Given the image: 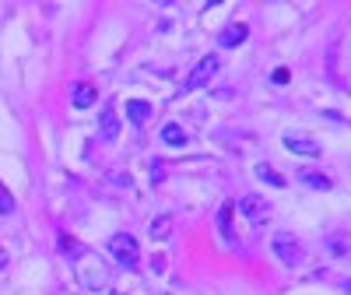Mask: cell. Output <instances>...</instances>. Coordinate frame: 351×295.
Segmentation results:
<instances>
[{
    "label": "cell",
    "instance_id": "1",
    "mask_svg": "<svg viewBox=\"0 0 351 295\" xmlns=\"http://www.w3.org/2000/svg\"><path fill=\"white\" fill-rule=\"evenodd\" d=\"M271 253L285 263V268H299V263L306 260L302 243H299L291 232H274V235H271Z\"/></svg>",
    "mask_w": 351,
    "mask_h": 295
},
{
    "label": "cell",
    "instance_id": "2",
    "mask_svg": "<svg viewBox=\"0 0 351 295\" xmlns=\"http://www.w3.org/2000/svg\"><path fill=\"white\" fill-rule=\"evenodd\" d=\"M109 253L123 263V268H137V260H141V246L130 232H116L112 239H109Z\"/></svg>",
    "mask_w": 351,
    "mask_h": 295
},
{
    "label": "cell",
    "instance_id": "3",
    "mask_svg": "<svg viewBox=\"0 0 351 295\" xmlns=\"http://www.w3.org/2000/svg\"><path fill=\"white\" fill-rule=\"evenodd\" d=\"M215 74H218V56H200L197 67H193V71L186 74V81H183V92H197V88L211 84Z\"/></svg>",
    "mask_w": 351,
    "mask_h": 295
},
{
    "label": "cell",
    "instance_id": "4",
    "mask_svg": "<svg viewBox=\"0 0 351 295\" xmlns=\"http://www.w3.org/2000/svg\"><path fill=\"white\" fill-rule=\"evenodd\" d=\"M239 211H243L253 225H263V222L271 218V204L263 200V197H256V193H250V197H243V200H239Z\"/></svg>",
    "mask_w": 351,
    "mask_h": 295
},
{
    "label": "cell",
    "instance_id": "5",
    "mask_svg": "<svg viewBox=\"0 0 351 295\" xmlns=\"http://www.w3.org/2000/svg\"><path fill=\"white\" fill-rule=\"evenodd\" d=\"M116 137H120V116H116V109H102V116H99V141L112 144Z\"/></svg>",
    "mask_w": 351,
    "mask_h": 295
},
{
    "label": "cell",
    "instance_id": "6",
    "mask_svg": "<svg viewBox=\"0 0 351 295\" xmlns=\"http://www.w3.org/2000/svg\"><path fill=\"white\" fill-rule=\"evenodd\" d=\"M246 36H250V28H246L243 21H236V25H225L221 32H218V46L232 49V46H239V43H246Z\"/></svg>",
    "mask_w": 351,
    "mask_h": 295
},
{
    "label": "cell",
    "instance_id": "7",
    "mask_svg": "<svg viewBox=\"0 0 351 295\" xmlns=\"http://www.w3.org/2000/svg\"><path fill=\"white\" fill-rule=\"evenodd\" d=\"M285 148H288V152L291 155H306V158H316L319 155V144L316 141H309V137H285Z\"/></svg>",
    "mask_w": 351,
    "mask_h": 295
},
{
    "label": "cell",
    "instance_id": "8",
    "mask_svg": "<svg viewBox=\"0 0 351 295\" xmlns=\"http://www.w3.org/2000/svg\"><path fill=\"white\" fill-rule=\"evenodd\" d=\"M127 116H130V123H148V116H152V106L148 102H141V99H130L127 102Z\"/></svg>",
    "mask_w": 351,
    "mask_h": 295
},
{
    "label": "cell",
    "instance_id": "9",
    "mask_svg": "<svg viewBox=\"0 0 351 295\" xmlns=\"http://www.w3.org/2000/svg\"><path fill=\"white\" fill-rule=\"evenodd\" d=\"M71 102L77 106V109H88L95 102V88L92 84H74V95H71Z\"/></svg>",
    "mask_w": 351,
    "mask_h": 295
},
{
    "label": "cell",
    "instance_id": "10",
    "mask_svg": "<svg viewBox=\"0 0 351 295\" xmlns=\"http://www.w3.org/2000/svg\"><path fill=\"white\" fill-rule=\"evenodd\" d=\"M299 180H302L306 187H313V190H330V180H327V176H319V172H313V169H302Z\"/></svg>",
    "mask_w": 351,
    "mask_h": 295
},
{
    "label": "cell",
    "instance_id": "11",
    "mask_svg": "<svg viewBox=\"0 0 351 295\" xmlns=\"http://www.w3.org/2000/svg\"><path fill=\"white\" fill-rule=\"evenodd\" d=\"M162 141H165V144H172V148H180V144H186V130H183L180 123H165Z\"/></svg>",
    "mask_w": 351,
    "mask_h": 295
},
{
    "label": "cell",
    "instance_id": "12",
    "mask_svg": "<svg viewBox=\"0 0 351 295\" xmlns=\"http://www.w3.org/2000/svg\"><path fill=\"white\" fill-rule=\"evenodd\" d=\"M327 250H330L334 257H341V260L351 257V243L344 239V235H330V239H327Z\"/></svg>",
    "mask_w": 351,
    "mask_h": 295
},
{
    "label": "cell",
    "instance_id": "13",
    "mask_svg": "<svg viewBox=\"0 0 351 295\" xmlns=\"http://www.w3.org/2000/svg\"><path fill=\"white\" fill-rule=\"evenodd\" d=\"M169 225H172V218H169V215H162V218H155V222H152V228H148V232H152V239H165V235L172 232Z\"/></svg>",
    "mask_w": 351,
    "mask_h": 295
},
{
    "label": "cell",
    "instance_id": "14",
    "mask_svg": "<svg viewBox=\"0 0 351 295\" xmlns=\"http://www.w3.org/2000/svg\"><path fill=\"white\" fill-rule=\"evenodd\" d=\"M256 176H260V180L263 183H274V187H285V180H281V176L271 169V165H256Z\"/></svg>",
    "mask_w": 351,
    "mask_h": 295
},
{
    "label": "cell",
    "instance_id": "15",
    "mask_svg": "<svg viewBox=\"0 0 351 295\" xmlns=\"http://www.w3.org/2000/svg\"><path fill=\"white\" fill-rule=\"evenodd\" d=\"M11 211H14V197L4 183H0V215H11Z\"/></svg>",
    "mask_w": 351,
    "mask_h": 295
},
{
    "label": "cell",
    "instance_id": "16",
    "mask_svg": "<svg viewBox=\"0 0 351 295\" xmlns=\"http://www.w3.org/2000/svg\"><path fill=\"white\" fill-rule=\"evenodd\" d=\"M218 222H221V232H225V239H232V204H225V208H221Z\"/></svg>",
    "mask_w": 351,
    "mask_h": 295
},
{
    "label": "cell",
    "instance_id": "17",
    "mask_svg": "<svg viewBox=\"0 0 351 295\" xmlns=\"http://www.w3.org/2000/svg\"><path fill=\"white\" fill-rule=\"evenodd\" d=\"M274 81H278V84H285V81H288V71H285V67H281V71H274Z\"/></svg>",
    "mask_w": 351,
    "mask_h": 295
},
{
    "label": "cell",
    "instance_id": "18",
    "mask_svg": "<svg viewBox=\"0 0 351 295\" xmlns=\"http://www.w3.org/2000/svg\"><path fill=\"white\" fill-rule=\"evenodd\" d=\"M4 268H8V250L0 246V271H4Z\"/></svg>",
    "mask_w": 351,
    "mask_h": 295
}]
</instances>
